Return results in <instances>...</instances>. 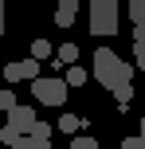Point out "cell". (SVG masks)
<instances>
[{
  "mask_svg": "<svg viewBox=\"0 0 145 149\" xmlns=\"http://www.w3.org/2000/svg\"><path fill=\"white\" fill-rule=\"evenodd\" d=\"M133 74H137V67L126 63L118 51H110V47H98V51H94V79H98L110 94H114L118 86H126Z\"/></svg>",
  "mask_w": 145,
  "mask_h": 149,
  "instance_id": "cell-1",
  "label": "cell"
},
{
  "mask_svg": "<svg viewBox=\"0 0 145 149\" xmlns=\"http://www.w3.org/2000/svg\"><path fill=\"white\" fill-rule=\"evenodd\" d=\"M118 31V0H90V36L106 39Z\"/></svg>",
  "mask_w": 145,
  "mask_h": 149,
  "instance_id": "cell-2",
  "label": "cell"
},
{
  "mask_svg": "<svg viewBox=\"0 0 145 149\" xmlns=\"http://www.w3.org/2000/svg\"><path fill=\"white\" fill-rule=\"evenodd\" d=\"M67 90H71L67 79H35V82H31L35 102H39V106H55V110L67 102Z\"/></svg>",
  "mask_w": 145,
  "mask_h": 149,
  "instance_id": "cell-3",
  "label": "cell"
},
{
  "mask_svg": "<svg viewBox=\"0 0 145 149\" xmlns=\"http://www.w3.org/2000/svg\"><path fill=\"white\" fill-rule=\"evenodd\" d=\"M0 74H4L8 82H24V79L35 82V79H39V59H16V63H8Z\"/></svg>",
  "mask_w": 145,
  "mask_h": 149,
  "instance_id": "cell-4",
  "label": "cell"
},
{
  "mask_svg": "<svg viewBox=\"0 0 145 149\" xmlns=\"http://www.w3.org/2000/svg\"><path fill=\"white\" fill-rule=\"evenodd\" d=\"M75 20H78V0H59V8H55V24H59V28H71Z\"/></svg>",
  "mask_w": 145,
  "mask_h": 149,
  "instance_id": "cell-5",
  "label": "cell"
},
{
  "mask_svg": "<svg viewBox=\"0 0 145 149\" xmlns=\"http://www.w3.org/2000/svg\"><path fill=\"white\" fill-rule=\"evenodd\" d=\"M78 43H63L59 47V51H55V71H59V67H78Z\"/></svg>",
  "mask_w": 145,
  "mask_h": 149,
  "instance_id": "cell-6",
  "label": "cell"
},
{
  "mask_svg": "<svg viewBox=\"0 0 145 149\" xmlns=\"http://www.w3.org/2000/svg\"><path fill=\"white\" fill-rule=\"evenodd\" d=\"M126 12H130L133 28H145V0H130V4H126Z\"/></svg>",
  "mask_w": 145,
  "mask_h": 149,
  "instance_id": "cell-7",
  "label": "cell"
},
{
  "mask_svg": "<svg viewBox=\"0 0 145 149\" xmlns=\"http://www.w3.org/2000/svg\"><path fill=\"white\" fill-rule=\"evenodd\" d=\"M114 102H118V110H126V106L133 102V86H130V82H126V86H118V90H114Z\"/></svg>",
  "mask_w": 145,
  "mask_h": 149,
  "instance_id": "cell-8",
  "label": "cell"
},
{
  "mask_svg": "<svg viewBox=\"0 0 145 149\" xmlns=\"http://www.w3.org/2000/svg\"><path fill=\"white\" fill-rule=\"evenodd\" d=\"M59 130H63V134H75V130H83V118H75V114H63V118H59Z\"/></svg>",
  "mask_w": 145,
  "mask_h": 149,
  "instance_id": "cell-9",
  "label": "cell"
},
{
  "mask_svg": "<svg viewBox=\"0 0 145 149\" xmlns=\"http://www.w3.org/2000/svg\"><path fill=\"white\" fill-rule=\"evenodd\" d=\"M63 79H67V86H83V82H86V71H83V67H67Z\"/></svg>",
  "mask_w": 145,
  "mask_h": 149,
  "instance_id": "cell-10",
  "label": "cell"
},
{
  "mask_svg": "<svg viewBox=\"0 0 145 149\" xmlns=\"http://www.w3.org/2000/svg\"><path fill=\"white\" fill-rule=\"evenodd\" d=\"M51 55V43L47 39H31V59H47Z\"/></svg>",
  "mask_w": 145,
  "mask_h": 149,
  "instance_id": "cell-11",
  "label": "cell"
},
{
  "mask_svg": "<svg viewBox=\"0 0 145 149\" xmlns=\"http://www.w3.org/2000/svg\"><path fill=\"white\" fill-rule=\"evenodd\" d=\"M16 106H20V102H16V94H12V90H0V110H4V114H12Z\"/></svg>",
  "mask_w": 145,
  "mask_h": 149,
  "instance_id": "cell-12",
  "label": "cell"
},
{
  "mask_svg": "<svg viewBox=\"0 0 145 149\" xmlns=\"http://www.w3.org/2000/svg\"><path fill=\"white\" fill-rule=\"evenodd\" d=\"M71 149H98V141H94L90 134H78L75 141H71Z\"/></svg>",
  "mask_w": 145,
  "mask_h": 149,
  "instance_id": "cell-13",
  "label": "cell"
},
{
  "mask_svg": "<svg viewBox=\"0 0 145 149\" xmlns=\"http://www.w3.org/2000/svg\"><path fill=\"white\" fill-rule=\"evenodd\" d=\"M51 134H55V130L47 126V122H35V130H31V137H39V141H47Z\"/></svg>",
  "mask_w": 145,
  "mask_h": 149,
  "instance_id": "cell-14",
  "label": "cell"
},
{
  "mask_svg": "<svg viewBox=\"0 0 145 149\" xmlns=\"http://www.w3.org/2000/svg\"><path fill=\"white\" fill-rule=\"evenodd\" d=\"M16 149H51V145H47V141H39V137H24Z\"/></svg>",
  "mask_w": 145,
  "mask_h": 149,
  "instance_id": "cell-15",
  "label": "cell"
},
{
  "mask_svg": "<svg viewBox=\"0 0 145 149\" xmlns=\"http://www.w3.org/2000/svg\"><path fill=\"white\" fill-rule=\"evenodd\" d=\"M133 67L145 71V47H133Z\"/></svg>",
  "mask_w": 145,
  "mask_h": 149,
  "instance_id": "cell-16",
  "label": "cell"
},
{
  "mask_svg": "<svg viewBox=\"0 0 145 149\" xmlns=\"http://www.w3.org/2000/svg\"><path fill=\"white\" fill-rule=\"evenodd\" d=\"M133 47H145V28H133Z\"/></svg>",
  "mask_w": 145,
  "mask_h": 149,
  "instance_id": "cell-17",
  "label": "cell"
},
{
  "mask_svg": "<svg viewBox=\"0 0 145 149\" xmlns=\"http://www.w3.org/2000/svg\"><path fill=\"white\" fill-rule=\"evenodd\" d=\"M0 36H4V0H0Z\"/></svg>",
  "mask_w": 145,
  "mask_h": 149,
  "instance_id": "cell-18",
  "label": "cell"
},
{
  "mask_svg": "<svg viewBox=\"0 0 145 149\" xmlns=\"http://www.w3.org/2000/svg\"><path fill=\"white\" fill-rule=\"evenodd\" d=\"M141 137H145V118H141Z\"/></svg>",
  "mask_w": 145,
  "mask_h": 149,
  "instance_id": "cell-19",
  "label": "cell"
},
{
  "mask_svg": "<svg viewBox=\"0 0 145 149\" xmlns=\"http://www.w3.org/2000/svg\"><path fill=\"white\" fill-rule=\"evenodd\" d=\"M0 134H4V126H0Z\"/></svg>",
  "mask_w": 145,
  "mask_h": 149,
  "instance_id": "cell-20",
  "label": "cell"
}]
</instances>
